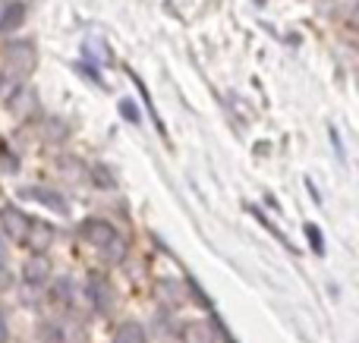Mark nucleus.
Instances as JSON below:
<instances>
[{"instance_id": "nucleus-1", "label": "nucleus", "mask_w": 359, "mask_h": 343, "mask_svg": "<svg viewBox=\"0 0 359 343\" xmlns=\"http://www.w3.org/2000/svg\"><path fill=\"white\" fill-rule=\"evenodd\" d=\"M79 233L88 239V243L95 246V249L101 252V258L104 262H123V255H126V243L120 239V233L114 230L107 220H101V218H88L86 224L79 227Z\"/></svg>"}, {"instance_id": "nucleus-2", "label": "nucleus", "mask_w": 359, "mask_h": 343, "mask_svg": "<svg viewBox=\"0 0 359 343\" xmlns=\"http://www.w3.org/2000/svg\"><path fill=\"white\" fill-rule=\"evenodd\" d=\"M0 227H4V233L13 239V243H25V237H29V227H32V218L22 211V208L6 205L4 211H0Z\"/></svg>"}, {"instance_id": "nucleus-3", "label": "nucleus", "mask_w": 359, "mask_h": 343, "mask_svg": "<svg viewBox=\"0 0 359 343\" xmlns=\"http://www.w3.org/2000/svg\"><path fill=\"white\" fill-rule=\"evenodd\" d=\"M6 66L16 76H25L35 69V44L32 41H10L6 44Z\"/></svg>"}, {"instance_id": "nucleus-4", "label": "nucleus", "mask_w": 359, "mask_h": 343, "mask_svg": "<svg viewBox=\"0 0 359 343\" xmlns=\"http://www.w3.org/2000/svg\"><path fill=\"white\" fill-rule=\"evenodd\" d=\"M22 195H25V199L41 202V205H48L50 211H57V214H69L67 199H63L57 189H50V186H29V189H22Z\"/></svg>"}, {"instance_id": "nucleus-5", "label": "nucleus", "mask_w": 359, "mask_h": 343, "mask_svg": "<svg viewBox=\"0 0 359 343\" xmlns=\"http://www.w3.org/2000/svg\"><path fill=\"white\" fill-rule=\"evenodd\" d=\"M86 290H88V296H92V302H95L98 312H111L114 309V290L101 274H88V287Z\"/></svg>"}, {"instance_id": "nucleus-6", "label": "nucleus", "mask_w": 359, "mask_h": 343, "mask_svg": "<svg viewBox=\"0 0 359 343\" xmlns=\"http://www.w3.org/2000/svg\"><path fill=\"white\" fill-rule=\"evenodd\" d=\"M22 277L29 287H44V284L50 281V262L48 255H38V252H32V258L25 262L22 268Z\"/></svg>"}, {"instance_id": "nucleus-7", "label": "nucleus", "mask_w": 359, "mask_h": 343, "mask_svg": "<svg viewBox=\"0 0 359 343\" xmlns=\"http://www.w3.org/2000/svg\"><path fill=\"white\" fill-rule=\"evenodd\" d=\"M25 243L32 246V252H38V255H44V249H48L50 243H54V230H50L44 220H32L29 227V237H25Z\"/></svg>"}, {"instance_id": "nucleus-8", "label": "nucleus", "mask_w": 359, "mask_h": 343, "mask_svg": "<svg viewBox=\"0 0 359 343\" xmlns=\"http://www.w3.org/2000/svg\"><path fill=\"white\" fill-rule=\"evenodd\" d=\"M183 340L186 343H217V331L208 325V321H186Z\"/></svg>"}, {"instance_id": "nucleus-9", "label": "nucleus", "mask_w": 359, "mask_h": 343, "mask_svg": "<svg viewBox=\"0 0 359 343\" xmlns=\"http://www.w3.org/2000/svg\"><path fill=\"white\" fill-rule=\"evenodd\" d=\"M22 19H25V6L22 4L4 6V13H0V35H4V31L19 29V25H22Z\"/></svg>"}, {"instance_id": "nucleus-10", "label": "nucleus", "mask_w": 359, "mask_h": 343, "mask_svg": "<svg viewBox=\"0 0 359 343\" xmlns=\"http://www.w3.org/2000/svg\"><path fill=\"white\" fill-rule=\"evenodd\" d=\"M114 343H145V328L139 321H123L114 334Z\"/></svg>"}, {"instance_id": "nucleus-11", "label": "nucleus", "mask_w": 359, "mask_h": 343, "mask_svg": "<svg viewBox=\"0 0 359 343\" xmlns=\"http://www.w3.org/2000/svg\"><path fill=\"white\" fill-rule=\"evenodd\" d=\"M38 340L41 343H63V328L57 321H41L38 325Z\"/></svg>"}, {"instance_id": "nucleus-12", "label": "nucleus", "mask_w": 359, "mask_h": 343, "mask_svg": "<svg viewBox=\"0 0 359 343\" xmlns=\"http://www.w3.org/2000/svg\"><path fill=\"white\" fill-rule=\"evenodd\" d=\"M306 239H309L312 249H316L318 255H322V252H325V243H322V230H318L316 224H306Z\"/></svg>"}, {"instance_id": "nucleus-13", "label": "nucleus", "mask_w": 359, "mask_h": 343, "mask_svg": "<svg viewBox=\"0 0 359 343\" xmlns=\"http://www.w3.org/2000/svg\"><path fill=\"white\" fill-rule=\"evenodd\" d=\"M120 113H123L126 120H133V123H139V111H136V101H133V98L120 101Z\"/></svg>"}, {"instance_id": "nucleus-14", "label": "nucleus", "mask_w": 359, "mask_h": 343, "mask_svg": "<svg viewBox=\"0 0 359 343\" xmlns=\"http://www.w3.org/2000/svg\"><path fill=\"white\" fill-rule=\"evenodd\" d=\"M48 139L50 142H54V139H60L63 142V139H67V126L57 123V120H48Z\"/></svg>"}, {"instance_id": "nucleus-15", "label": "nucleus", "mask_w": 359, "mask_h": 343, "mask_svg": "<svg viewBox=\"0 0 359 343\" xmlns=\"http://www.w3.org/2000/svg\"><path fill=\"white\" fill-rule=\"evenodd\" d=\"M95 180H98V186L114 189V176H111V174H104V167H95Z\"/></svg>"}, {"instance_id": "nucleus-16", "label": "nucleus", "mask_w": 359, "mask_h": 343, "mask_svg": "<svg viewBox=\"0 0 359 343\" xmlns=\"http://www.w3.org/2000/svg\"><path fill=\"white\" fill-rule=\"evenodd\" d=\"M13 284V274H10V268L6 265H0V290H6Z\"/></svg>"}, {"instance_id": "nucleus-17", "label": "nucleus", "mask_w": 359, "mask_h": 343, "mask_svg": "<svg viewBox=\"0 0 359 343\" xmlns=\"http://www.w3.org/2000/svg\"><path fill=\"white\" fill-rule=\"evenodd\" d=\"M6 337H10V334H6V318H4V312H0V343H6Z\"/></svg>"}, {"instance_id": "nucleus-18", "label": "nucleus", "mask_w": 359, "mask_h": 343, "mask_svg": "<svg viewBox=\"0 0 359 343\" xmlns=\"http://www.w3.org/2000/svg\"><path fill=\"white\" fill-rule=\"evenodd\" d=\"M4 258H6V243H4V237H0V265H4Z\"/></svg>"}, {"instance_id": "nucleus-19", "label": "nucleus", "mask_w": 359, "mask_h": 343, "mask_svg": "<svg viewBox=\"0 0 359 343\" xmlns=\"http://www.w3.org/2000/svg\"><path fill=\"white\" fill-rule=\"evenodd\" d=\"M0 82H4V69H0Z\"/></svg>"}]
</instances>
